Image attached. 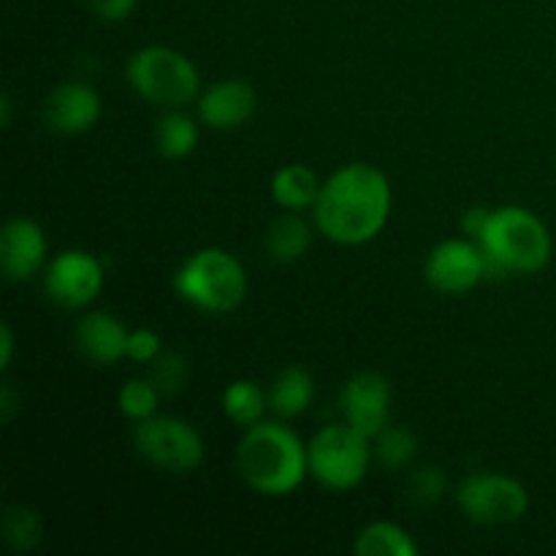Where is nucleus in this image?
<instances>
[{"label":"nucleus","instance_id":"nucleus-1","mask_svg":"<svg viewBox=\"0 0 556 556\" xmlns=\"http://www.w3.org/2000/svg\"><path fill=\"white\" fill-rule=\"evenodd\" d=\"M391 182L386 172L367 161H351L331 172L320 185L313 223L329 242L367 244L391 217Z\"/></svg>","mask_w":556,"mask_h":556},{"label":"nucleus","instance_id":"nucleus-2","mask_svg":"<svg viewBox=\"0 0 556 556\" xmlns=\"http://www.w3.org/2000/svg\"><path fill=\"white\" fill-rule=\"evenodd\" d=\"M237 472L253 492L286 497L309 476L307 445L293 429L277 421H261L244 429L237 443Z\"/></svg>","mask_w":556,"mask_h":556},{"label":"nucleus","instance_id":"nucleus-3","mask_svg":"<svg viewBox=\"0 0 556 556\" xmlns=\"http://www.w3.org/2000/svg\"><path fill=\"white\" fill-rule=\"evenodd\" d=\"M489 261V277L535 275L552 261V233L546 223L525 206H497L478 239Z\"/></svg>","mask_w":556,"mask_h":556},{"label":"nucleus","instance_id":"nucleus-4","mask_svg":"<svg viewBox=\"0 0 556 556\" xmlns=\"http://www.w3.org/2000/svg\"><path fill=\"white\" fill-rule=\"evenodd\" d=\"M174 291L201 313H233L248 299V271L233 253L223 248H201L174 271Z\"/></svg>","mask_w":556,"mask_h":556},{"label":"nucleus","instance_id":"nucleus-5","mask_svg":"<svg viewBox=\"0 0 556 556\" xmlns=\"http://www.w3.org/2000/svg\"><path fill=\"white\" fill-rule=\"evenodd\" d=\"M125 79L152 106L185 109L199 101L201 74L193 60L172 47H141L125 65Z\"/></svg>","mask_w":556,"mask_h":556},{"label":"nucleus","instance_id":"nucleus-6","mask_svg":"<svg viewBox=\"0 0 556 556\" xmlns=\"http://www.w3.org/2000/svg\"><path fill=\"white\" fill-rule=\"evenodd\" d=\"M372 440L351 424H331L307 443L309 476L331 492H351L367 478L372 462Z\"/></svg>","mask_w":556,"mask_h":556},{"label":"nucleus","instance_id":"nucleus-7","mask_svg":"<svg viewBox=\"0 0 556 556\" xmlns=\"http://www.w3.org/2000/svg\"><path fill=\"white\" fill-rule=\"evenodd\" d=\"M134 445L144 462L172 476L199 470L206 456L204 438L190 421L179 416H150L136 424Z\"/></svg>","mask_w":556,"mask_h":556},{"label":"nucleus","instance_id":"nucleus-8","mask_svg":"<svg viewBox=\"0 0 556 556\" xmlns=\"http://www.w3.org/2000/svg\"><path fill=\"white\" fill-rule=\"evenodd\" d=\"M456 503L467 521L478 527L516 525L530 510V492L514 476L503 472H476L456 489Z\"/></svg>","mask_w":556,"mask_h":556},{"label":"nucleus","instance_id":"nucleus-9","mask_svg":"<svg viewBox=\"0 0 556 556\" xmlns=\"http://www.w3.org/2000/svg\"><path fill=\"white\" fill-rule=\"evenodd\" d=\"M424 277L429 288L443 296H465L489 277V261L481 244L465 239H445L434 244L424 264Z\"/></svg>","mask_w":556,"mask_h":556},{"label":"nucleus","instance_id":"nucleus-10","mask_svg":"<svg viewBox=\"0 0 556 556\" xmlns=\"http://www.w3.org/2000/svg\"><path fill=\"white\" fill-rule=\"evenodd\" d=\"M103 264L90 250L71 248L54 255L43 269V288L58 307L85 309L103 288Z\"/></svg>","mask_w":556,"mask_h":556},{"label":"nucleus","instance_id":"nucleus-11","mask_svg":"<svg viewBox=\"0 0 556 556\" xmlns=\"http://www.w3.org/2000/svg\"><path fill=\"white\" fill-rule=\"evenodd\" d=\"M340 410L345 424L369 440L378 438L391 424V383L380 372L353 375L340 391Z\"/></svg>","mask_w":556,"mask_h":556},{"label":"nucleus","instance_id":"nucleus-12","mask_svg":"<svg viewBox=\"0 0 556 556\" xmlns=\"http://www.w3.org/2000/svg\"><path fill=\"white\" fill-rule=\"evenodd\" d=\"M49 242L33 217H11L0 233V266L9 282H27L47 266Z\"/></svg>","mask_w":556,"mask_h":556},{"label":"nucleus","instance_id":"nucleus-13","mask_svg":"<svg viewBox=\"0 0 556 556\" xmlns=\"http://www.w3.org/2000/svg\"><path fill=\"white\" fill-rule=\"evenodd\" d=\"M101 119V96L87 81H63L43 101V123L63 136H79Z\"/></svg>","mask_w":556,"mask_h":556},{"label":"nucleus","instance_id":"nucleus-14","mask_svg":"<svg viewBox=\"0 0 556 556\" xmlns=\"http://www.w3.org/2000/svg\"><path fill=\"white\" fill-rule=\"evenodd\" d=\"M258 109V96L244 79H223L199 96V123L212 130H237Z\"/></svg>","mask_w":556,"mask_h":556},{"label":"nucleus","instance_id":"nucleus-15","mask_svg":"<svg viewBox=\"0 0 556 556\" xmlns=\"http://www.w3.org/2000/svg\"><path fill=\"white\" fill-rule=\"evenodd\" d=\"M128 326L106 309H92L76 320L74 340L81 356L98 367H112L128 356Z\"/></svg>","mask_w":556,"mask_h":556},{"label":"nucleus","instance_id":"nucleus-16","mask_svg":"<svg viewBox=\"0 0 556 556\" xmlns=\"http://www.w3.org/2000/svg\"><path fill=\"white\" fill-rule=\"evenodd\" d=\"M309 244H313V226L304 220L302 212H282L264 233V250L275 264H296L307 255Z\"/></svg>","mask_w":556,"mask_h":556},{"label":"nucleus","instance_id":"nucleus-17","mask_svg":"<svg viewBox=\"0 0 556 556\" xmlns=\"http://www.w3.org/2000/svg\"><path fill=\"white\" fill-rule=\"evenodd\" d=\"M266 394H269V410L282 421L304 416L315 400L313 375L304 367L280 369Z\"/></svg>","mask_w":556,"mask_h":556},{"label":"nucleus","instance_id":"nucleus-18","mask_svg":"<svg viewBox=\"0 0 556 556\" xmlns=\"http://www.w3.org/2000/svg\"><path fill=\"white\" fill-rule=\"evenodd\" d=\"M318 174L302 163H288L277 168L271 177V199L282 212H304L313 210L320 193Z\"/></svg>","mask_w":556,"mask_h":556},{"label":"nucleus","instance_id":"nucleus-19","mask_svg":"<svg viewBox=\"0 0 556 556\" xmlns=\"http://www.w3.org/2000/svg\"><path fill=\"white\" fill-rule=\"evenodd\" d=\"M353 552L356 556H418L421 546L396 521H369L356 532Z\"/></svg>","mask_w":556,"mask_h":556},{"label":"nucleus","instance_id":"nucleus-20","mask_svg":"<svg viewBox=\"0 0 556 556\" xmlns=\"http://www.w3.org/2000/svg\"><path fill=\"white\" fill-rule=\"evenodd\" d=\"M155 147L168 161H182L199 147V125L182 109H166L155 123Z\"/></svg>","mask_w":556,"mask_h":556},{"label":"nucleus","instance_id":"nucleus-21","mask_svg":"<svg viewBox=\"0 0 556 556\" xmlns=\"http://www.w3.org/2000/svg\"><path fill=\"white\" fill-rule=\"evenodd\" d=\"M269 410V394L255 380H233L223 391V413L239 429H250L264 421Z\"/></svg>","mask_w":556,"mask_h":556},{"label":"nucleus","instance_id":"nucleus-22","mask_svg":"<svg viewBox=\"0 0 556 556\" xmlns=\"http://www.w3.org/2000/svg\"><path fill=\"white\" fill-rule=\"evenodd\" d=\"M372 454L383 470H405L418 454L416 434L400 424H389L378 438H372Z\"/></svg>","mask_w":556,"mask_h":556},{"label":"nucleus","instance_id":"nucleus-23","mask_svg":"<svg viewBox=\"0 0 556 556\" xmlns=\"http://www.w3.org/2000/svg\"><path fill=\"white\" fill-rule=\"evenodd\" d=\"M3 541L14 552H33L43 541V519L30 505L14 503L3 514Z\"/></svg>","mask_w":556,"mask_h":556},{"label":"nucleus","instance_id":"nucleus-24","mask_svg":"<svg viewBox=\"0 0 556 556\" xmlns=\"http://www.w3.org/2000/svg\"><path fill=\"white\" fill-rule=\"evenodd\" d=\"M161 391L155 389L150 378H134L128 383H123L117 394V405L119 413H123L128 421H144V418L155 416L157 413V402H161Z\"/></svg>","mask_w":556,"mask_h":556},{"label":"nucleus","instance_id":"nucleus-25","mask_svg":"<svg viewBox=\"0 0 556 556\" xmlns=\"http://www.w3.org/2000/svg\"><path fill=\"white\" fill-rule=\"evenodd\" d=\"M147 378L155 383V389L161 391L163 400H168V396L182 394V389L188 386L190 364L188 358H185V353L163 351L161 356L150 364V375H147Z\"/></svg>","mask_w":556,"mask_h":556},{"label":"nucleus","instance_id":"nucleus-26","mask_svg":"<svg viewBox=\"0 0 556 556\" xmlns=\"http://www.w3.org/2000/svg\"><path fill=\"white\" fill-rule=\"evenodd\" d=\"M445 492H448V476L443 472V467L421 465L407 476V497L413 505L429 508V505L440 503Z\"/></svg>","mask_w":556,"mask_h":556},{"label":"nucleus","instance_id":"nucleus-27","mask_svg":"<svg viewBox=\"0 0 556 556\" xmlns=\"http://www.w3.org/2000/svg\"><path fill=\"white\" fill-rule=\"evenodd\" d=\"M163 353V340L152 329H130L128 358L136 364H152Z\"/></svg>","mask_w":556,"mask_h":556},{"label":"nucleus","instance_id":"nucleus-28","mask_svg":"<svg viewBox=\"0 0 556 556\" xmlns=\"http://www.w3.org/2000/svg\"><path fill=\"white\" fill-rule=\"evenodd\" d=\"M92 14L103 22H123L134 14L136 0H87Z\"/></svg>","mask_w":556,"mask_h":556},{"label":"nucleus","instance_id":"nucleus-29","mask_svg":"<svg viewBox=\"0 0 556 556\" xmlns=\"http://www.w3.org/2000/svg\"><path fill=\"white\" fill-rule=\"evenodd\" d=\"M489 217H492V210H489V206H470V210L462 215V231H465V237H470L472 242H478L481 233L486 231Z\"/></svg>","mask_w":556,"mask_h":556},{"label":"nucleus","instance_id":"nucleus-30","mask_svg":"<svg viewBox=\"0 0 556 556\" xmlns=\"http://www.w3.org/2000/svg\"><path fill=\"white\" fill-rule=\"evenodd\" d=\"M11 358H14V331L9 324L0 326V367L9 369Z\"/></svg>","mask_w":556,"mask_h":556},{"label":"nucleus","instance_id":"nucleus-31","mask_svg":"<svg viewBox=\"0 0 556 556\" xmlns=\"http://www.w3.org/2000/svg\"><path fill=\"white\" fill-rule=\"evenodd\" d=\"M20 410H22V407H20V402H16L14 389H11V386L5 383L3 386V394H0V418H3V421L9 424V421H14V416Z\"/></svg>","mask_w":556,"mask_h":556},{"label":"nucleus","instance_id":"nucleus-32","mask_svg":"<svg viewBox=\"0 0 556 556\" xmlns=\"http://www.w3.org/2000/svg\"><path fill=\"white\" fill-rule=\"evenodd\" d=\"M11 112H14V106H11V96L9 92H3V98H0V125H3V128H9L11 125Z\"/></svg>","mask_w":556,"mask_h":556}]
</instances>
